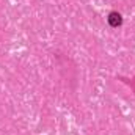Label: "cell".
I'll return each instance as SVG.
<instances>
[{"label": "cell", "mask_w": 135, "mask_h": 135, "mask_svg": "<svg viewBox=\"0 0 135 135\" xmlns=\"http://www.w3.org/2000/svg\"><path fill=\"white\" fill-rule=\"evenodd\" d=\"M108 24L112 25V27H118V25H121V22H123V17H121V14L119 13H116V11H113V13H110L108 14Z\"/></svg>", "instance_id": "obj_1"}]
</instances>
